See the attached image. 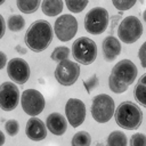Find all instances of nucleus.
Instances as JSON below:
<instances>
[{
    "label": "nucleus",
    "mask_w": 146,
    "mask_h": 146,
    "mask_svg": "<svg viewBox=\"0 0 146 146\" xmlns=\"http://www.w3.org/2000/svg\"><path fill=\"white\" fill-rule=\"evenodd\" d=\"M138 74V68L130 59H121L116 63L108 76V87L114 94H123L131 86Z\"/></svg>",
    "instance_id": "obj_1"
},
{
    "label": "nucleus",
    "mask_w": 146,
    "mask_h": 146,
    "mask_svg": "<svg viewBox=\"0 0 146 146\" xmlns=\"http://www.w3.org/2000/svg\"><path fill=\"white\" fill-rule=\"evenodd\" d=\"M54 38L51 24L46 19H36L27 29L24 35V42L27 48L34 52L46 50Z\"/></svg>",
    "instance_id": "obj_2"
},
{
    "label": "nucleus",
    "mask_w": 146,
    "mask_h": 146,
    "mask_svg": "<svg viewBox=\"0 0 146 146\" xmlns=\"http://www.w3.org/2000/svg\"><path fill=\"white\" fill-rule=\"evenodd\" d=\"M114 119L120 128L136 130L143 122V112L136 103L125 100L119 104V106L115 108Z\"/></svg>",
    "instance_id": "obj_3"
},
{
    "label": "nucleus",
    "mask_w": 146,
    "mask_h": 146,
    "mask_svg": "<svg viewBox=\"0 0 146 146\" xmlns=\"http://www.w3.org/2000/svg\"><path fill=\"white\" fill-rule=\"evenodd\" d=\"M71 52L79 64L90 65L97 58V44L90 38L81 36L73 42Z\"/></svg>",
    "instance_id": "obj_4"
},
{
    "label": "nucleus",
    "mask_w": 146,
    "mask_h": 146,
    "mask_svg": "<svg viewBox=\"0 0 146 146\" xmlns=\"http://www.w3.org/2000/svg\"><path fill=\"white\" fill-rule=\"evenodd\" d=\"M91 116L98 123L108 122L115 112V104L113 98L107 94H99L92 98Z\"/></svg>",
    "instance_id": "obj_5"
},
{
    "label": "nucleus",
    "mask_w": 146,
    "mask_h": 146,
    "mask_svg": "<svg viewBox=\"0 0 146 146\" xmlns=\"http://www.w3.org/2000/svg\"><path fill=\"white\" fill-rule=\"evenodd\" d=\"M110 23L108 11L103 7H95L90 9L84 16V29L92 35L104 33Z\"/></svg>",
    "instance_id": "obj_6"
},
{
    "label": "nucleus",
    "mask_w": 146,
    "mask_h": 146,
    "mask_svg": "<svg viewBox=\"0 0 146 146\" xmlns=\"http://www.w3.org/2000/svg\"><path fill=\"white\" fill-rule=\"evenodd\" d=\"M143 24L136 16L124 17L117 26V36L119 40L124 43H135L138 41L143 34Z\"/></svg>",
    "instance_id": "obj_7"
},
{
    "label": "nucleus",
    "mask_w": 146,
    "mask_h": 146,
    "mask_svg": "<svg viewBox=\"0 0 146 146\" xmlns=\"http://www.w3.org/2000/svg\"><path fill=\"white\" fill-rule=\"evenodd\" d=\"M21 105L23 111L27 115L33 117L42 113L46 106V100L43 95L36 89H26L22 92Z\"/></svg>",
    "instance_id": "obj_8"
},
{
    "label": "nucleus",
    "mask_w": 146,
    "mask_h": 146,
    "mask_svg": "<svg viewBox=\"0 0 146 146\" xmlns=\"http://www.w3.org/2000/svg\"><path fill=\"white\" fill-rule=\"evenodd\" d=\"M54 74L59 84L64 87L73 86L80 76V65L73 60L65 59L57 64Z\"/></svg>",
    "instance_id": "obj_9"
},
{
    "label": "nucleus",
    "mask_w": 146,
    "mask_h": 146,
    "mask_svg": "<svg viewBox=\"0 0 146 146\" xmlns=\"http://www.w3.org/2000/svg\"><path fill=\"white\" fill-rule=\"evenodd\" d=\"M54 31H55V35L59 41L67 42L72 40L78 32V21L71 14L60 15L55 21Z\"/></svg>",
    "instance_id": "obj_10"
},
{
    "label": "nucleus",
    "mask_w": 146,
    "mask_h": 146,
    "mask_svg": "<svg viewBox=\"0 0 146 146\" xmlns=\"http://www.w3.org/2000/svg\"><path fill=\"white\" fill-rule=\"evenodd\" d=\"M21 102L18 87L14 82H3L0 84V108L10 112L18 106Z\"/></svg>",
    "instance_id": "obj_11"
},
{
    "label": "nucleus",
    "mask_w": 146,
    "mask_h": 146,
    "mask_svg": "<svg viewBox=\"0 0 146 146\" xmlns=\"http://www.w3.org/2000/svg\"><path fill=\"white\" fill-rule=\"evenodd\" d=\"M7 74L13 82L17 84H24L30 79L31 71L25 59L16 57L7 63Z\"/></svg>",
    "instance_id": "obj_12"
},
{
    "label": "nucleus",
    "mask_w": 146,
    "mask_h": 146,
    "mask_svg": "<svg viewBox=\"0 0 146 146\" xmlns=\"http://www.w3.org/2000/svg\"><path fill=\"white\" fill-rule=\"evenodd\" d=\"M86 104L79 98H70L65 104V116L73 127H80L86 120Z\"/></svg>",
    "instance_id": "obj_13"
},
{
    "label": "nucleus",
    "mask_w": 146,
    "mask_h": 146,
    "mask_svg": "<svg viewBox=\"0 0 146 146\" xmlns=\"http://www.w3.org/2000/svg\"><path fill=\"white\" fill-rule=\"evenodd\" d=\"M25 135L30 140L41 141L47 137V127L40 119H38L36 116H33L29 119L26 122Z\"/></svg>",
    "instance_id": "obj_14"
},
{
    "label": "nucleus",
    "mask_w": 146,
    "mask_h": 146,
    "mask_svg": "<svg viewBox=\"0 0 146 146\" xmlns=\"http://www.w3.org/2000/svg\"><path fill=\"white\" fill-rule=\"evenodd\" d=\"M47 129L55 136H62L67 130V119L58 112H52L46 120Z\"/></svg>",
    "instance_id": "obj_15"
},
{
    "label": "nucleus",
    "mask_w": 146,
    "mask_h": 146,
    "mask_svg": "<svg viewBox=\"0 0 146 146\" xmlns=\"http://www.w3.org/2000/svg\"><path fill=\"white\" fill-rule=\"evenodd\" d=\"M102 49H103L104 59L106 62H113L121 52V42L117 38L113 35H108L104 39L102 43Z\"/></svg>",
    "instance_id": "obj_16"
},
{
    "label": "nucleus",
    "mask_w": 146,
    "mask_h": 146,
    "mask_svg": "<svg viewBox=\"0 0 146 146\" xmlns=\"http://www.w3.org/2000/svg\"><path fill=\"white\" fill-rule=\"evenodd\" d=\"M63 0H42L41 10L46 16L55 17L63 11Z\"/></svg>",
    "instance_id": "obj_17"
},
{
    "label": "nucleus",
    "mask_w": 146,
    "mask_h": 146,
    "mask_svg": "<svg viewBox=\"0 0 146 146\" xmlns=\"http://www.w3.org/2000/svg\"><path fill=\"white\" fill-rule=\"evenodd\" d=\"M133 97L137 103L146 107V73L143 74L133 88Z\"/></svg>",
    "instance_id": "obj_18"
},
{
    "label": "nucleus",
    "mask_w": 146,
    "mask_h": 146,
    "mask_svg": "<svg viewBox=\"0 0 146 146\" xmlns=\"http://www.w3.org/2000/svg\"><path fill=\"white\" fill-rule=\"evenodd\" d=\"M127 145H128L127 136L123 131L120 130L112 131L106 140V146H127Z\"/></svg>",
    "instance_id": "obj_19"
},
{
    "label": "nucleus",
    "mask_w": 146,
    "mask_h": 146,
    "mask_svg": "<svg viewBox=\"0 0 146 146\" xmlns=\"http://www.w3.org/2000/svg\"><path fill=\"white\" fill-rule=\"evenodd\" d=\"M16 5L23 14H33L41 5V0H16Z\"/></svg>",
    "instance_id": "obj_20"
},
{
    "label": "nucleus",
    "mask_w": 146,
    "mask_h": 146,
    "mask_svg": "<svg viewBox=\"0 0 146 146\" xmlns=\"http://www.w3.org/2000/svg\"><path fill=\"white\" fill-rule=\"evenodd\" d=\"M72 146H90L91 145V136L87 131H78L74 133L71 140Z\"/></svg>",
    "instance_id": "obj_21"
},
{
    "label": "nucleus",
    "mask_w": 146,
    "mask_h": 146,
    "mask_svg": "<svg viewBox=\"0 0 146 146\" xmlns=\"http://www.w3.org/2000/svg\"><path fill=\"white\" fill-rule=\"evenodd\" d=\"M7 26L11 32H19L25 27V21L21 15H11L8 18Z\"/></svg>",
    "instance_id": "obj_22"
},
{
    "label": "nucleus",
    "mask_w": 146,
    "mask_h": 146,
    "mask_svg": "<svg viewBox=\"0 0 146 146\" xmlns=\"http://www.w3.org/2000/svg\"><path fill=\"white\" fill-rule=\"evenodd\" d=\"M71 55V49L65 47V46H59V47H56L51 55H50V58L55 62H63L65 59H68V56Z\"/></svg>",
    "instance_id": "obj_23"
},
{
    "label": "nucleus",
    "mask_w": 146,
    "mask_h": 146,
    "mask_svg": "<svg viewBox=\"0 0 146 146\" xmlns=\"http://www.w3.org/2000/svg\"><path fill=\"white\" fill-rule=\"evenodd\" d=\"M88 2L89 0H65L67 9L73 14L81 13L88 6Z\"/></svg>",
    "instance_id": "obj_24"
},
{
    "label": "nucleus",
    "mask_w": 146,
    "mask_h": 146,
    "mask_svg": "<svg viewBox=\"0 0 146 146\" xmlns=\"http://www.w3.org/2000/svg\"><path fill=\"white\" fill-rule=\"evenodd\" d=\"M136 2H137V0H112L114 8L120 10L121 13L131 9L136 5Z\"/></svg>",
    "instance_id": "obj_25"
},
{
    "label": "nucleus",
    "mask_w": 146,
    "mask_h": 146,
    "mask_svg": "<svg viewBox=\"0 0 146 146\" xmlns=\"http://www.w3.org/2000/svg\"><path fill=\"white\" fill-rule=\"evenodd\" d=\"M5 130H6V132H7L9 136L14 137V136H16V135L18 133V131H19V123H18L16 120H14V119L8 120V121H6V123H5Z\"/></svg>",
    "instance_id": "obj_26"
},
{
    "label": "nucleus",
    "mask_w": 146,
    "mask_h": 146,
    "mask_svg": "<svg viewBox=\"0 0 146 146\" xmlns=\"http://www.w3.org/2000/svg\"><path fill=\"white\" fill-rule=\"evenodd\" d=\"M130 146H146V135L141 132H136L130 137Z\"/></svg>",
    "instance_id": "obj_27"
},
{
    "label": "nucleus",
    "mask_w": 146,
    "mask_h": 146,
    "mask_svg": "<svg viewBox=\"0 0 146 146\" xmlns=\"http://www.w3.org/2000/svg\"><path fill=\"white\" fill-rule=\"evenodd\" d=\"M98 83H99V80H98V76L96 74L91 75L89 79H87V80L83 81V86H84V88H86V90H87L88 94H90L91 90H94L98 86Z\"/></svg>",
    "instance_id": "obj_28"
},
{
    "label": "nucleus",
    "mask_w": 146,
    "mask_h": 146,
    "mask_svg": "<svg viewBox=\"0 0 146 146\" xmlns=\"http://www.w3.org/2000/svg\"><path fill=\"white\" fill-rule=\"evenodd\" d=\"M138 57H139L141 66L146 70V41L140 46L139 51H138Z\"/></svg>",
    "instance_id": "obj_29"
},
{
    "label": "nucleus",
    "mask_w": 146,
    "mask_h": 146,
    "mask_svg": "<svg viewBox=\"0 0 146 146\" xmlns=\"http://www.w3.org/2000/svg\"><path fill=\"white\" fill-rule=\"evenodd\" d=\"M5 32H6V23H5V18L0 14V39H2V36L5 35Z\"/></svg>",
    "instance_id": "obj_30"
},
{
    "label": "nucleus",
    "mask_w": 146,
    "mask_h": 146,
    "mask_svg": "<svg viewBox=\"0 0 146 146\" xmlns=\"http://www.w3.org/2000/svg\"><path fill=\"white\" fill-rule=\"evenodd\" d=\"M7 65V56L3 51H0V70H2Z\"/></svg>",
    "instance_id": "obj_31"
},
{
    "label": "nucleus",
    "mask_w": 146,
    "mask_h": 146,
    "mask_svg": "<svg viewBox=\"0 0 146 146\" xmlns=\"http://www.w3.org/2000/svg\"><path fill=\"white\" fill-rule=\"evenodd\" d=\"M5 141H6V137H5V133L0 130V146H2L3 144H5Z\"/></svg>",
    "instance_id": "obj_32"
},
{
    "label": "nucleus",
    "mask_w": 146,
    "mask_h": 146,
    "mask_svg": "<svg viewBox=\"0 0 146 146\" xmlns=\"http://www.w3.org/2000/svg\"><path fill=\"white\" fill-rule=\"evenodd\" d=\"M15 50H16V51H18V52H21V54H25V52H26V49L22 48V47H21L19 44L15 47Z\"/></svg>",
    "instance_id": "obj_33"
},
{
    "label": "nucleus",
    "mask_w": 146,
    "mask_h": 146,
    "mask_svg": "<svg viewBox=\"0 0 146 146\" xmlns=\"http://www.w3.org/2000/svg\"><path fill=\"white\" fill-rule=\"evenodd\" d=\"M143 18H144V21H145V23H146V9H145L144 13H143Z\"/></svg>",
    "instance_id": "obj_34"
},
{
    "label": "nucleus",
    "mask_w": 146,
    "mask_h": 146,
    "mask_svg": "<svg viewBox=\"0 0 146 146\" xmlns=\"http://www.w3.org/2000/svg\"><path fill=\"white\" fill-rule=\"evenodd\" d=\"M5 1H6V0H0V6H1V5H2Z\"/></svg>",
    "instance_id": "obj_35"
}]
</instances>
